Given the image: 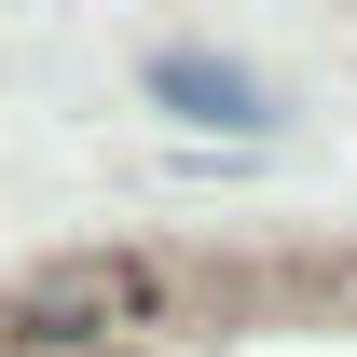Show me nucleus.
<instances>
[{"label":"nucleus","mask_w":357,"mask_h":357,"mask_svg":"<svg viewBox=\"0 0 357 357\" xmlns=\"http://www.w3.org/2000/svg\"><path fill=\"white\" fill-rule=\"evenodd\" d=\"M151 110H178V124H206V137H261L275 124L261 69H234V55H151Z\"/></svg>","instance_id":"nucleus-2"},{"label":"nucleus","mask_w":357,"mask_h":357,"mask_svg":"<svg viewBox=\"0 0 357 357\" xmlns=\"http://www.w3.org/2000/svg\"><path fill=\"white\" fill-rule=\"evenodd\" d=\"M137 316H151V275H137V261H96V248L0 289V330H14V344H55V357L110 344V330H137Z\"/></svg>","instance_id":"nucleus-1"}]
</instances>
